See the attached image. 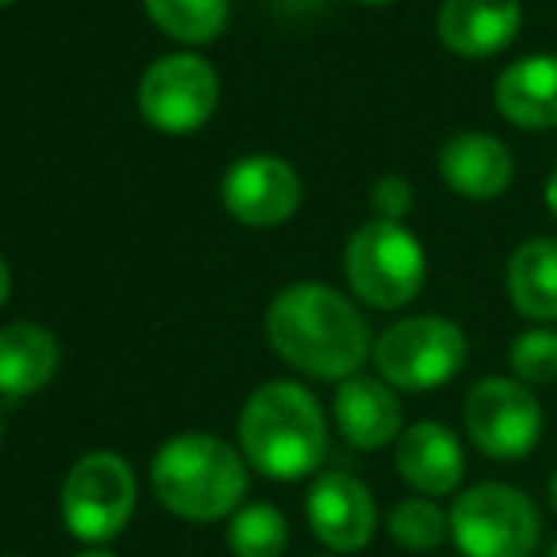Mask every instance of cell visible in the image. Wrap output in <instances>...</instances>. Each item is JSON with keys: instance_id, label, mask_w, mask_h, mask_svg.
I'll list each match as a JSON object with an SVG mask.
<instances>
[{"instance_id": "5b68a950", "label": "cell", "mask_w": 557, "mask_h": 557, "mask_svg": "<svg viewBox=\"0 0 557 557\" xmlns=\"http://www.w3.org/2000/svg\"><path fill=\"white\" fill-rule=\"evenodd\" d=\"M345 277L368 308L398 311L418 300L425 285V250L410 227L395 221H368L349 235Z\"/></svg>"}, {"instance_id": "9a60e30c", "label": "cell", "mask_w": 557, "mask_h": 557, "mask_svg": "<svg viewBox=\"0 0 557 557\" xmlns=\"http://www.w3.org/2000/svg\"><path fill=\"white\" fill-rule=\"evenodd\" d=\"M441 175L459 198L490 201L508 190L516 175V160L505 148V140L490 133H459L444 145Z\"/></svg>"}, {"instance_id": "8fae6325", "label": "cell", "mask_w": 557, "mask_h": 557, "mask_svg": "<svg viewBox=\"0 0 557 557\" xmlns=\"http://www.w3.org/2000/svg\"><path fill=\"white\" fill-rule=\"evenodd\" d=\"M221 198L239 224L273 227L285 224L300 209L304 186L293 163L277 160V156H247L227 168Z\"/></svg>"}, {"instance_id": "7c38bea8", "label": "cell", "mask_w": 557, "mask_h": 557, "mask_svg": "<svg viewBox=\"0 0 557 557\" xmlns=\"http://www.w3.org/2000/svg\"><path fill=\"white\" fill-rule=\"evenodd\" d=\"M395 474L429 500L455 493L467 474L459 436L441 421H418L403 429V436L395 441Z\"/></svg>"}, {"instance_id": "7a4b0ae2", "label": "cell", "mask_w": 557, "mask_h": 557, "mask_svg": "<svg viewBox=\"0 0 557 557\" xmlns=\"http://www.w3.org/2000/svg\"><path fill=\"white\" fill-rule=\"evenodd\" d=\"M239 447L258 474L277 482L315 474L326 459L323 406L300 383H265L239 413Z\"/></svg>"}, {"instance_id": "83f0119b", "label": "cell", "mask_w": 557, "mask_h": 557, "mask_svg": "<svg viewBox=\"0 0 557 557\" xmlns=\"http://www.w3.org/2000/svg\"><path fill=\"white\" fill-rule=\"evenodd\" d=\"M357 4H391V0H357Z\"/></svg>"}, {"instance_id": "8992f818", "label": "cell", "mask_w": 557, "mask_h": 557, "mask_svg": "<svg viewBox=\"0 0 557 557\" xmlns=\"http://www.w3.org/2000/svg\"><path fill=\"white\" fill-rule=\"evenodd\" d=\"M372 360L395 391H436L467 364V334L444 315H406L375 337Z\"/></svg>"}, {"instance_id": "5bb4252c", "label": "cell", "mask_w": 557, "mask_h": 557, "mask_svg": "<svg viewBox=\"0 0 557 557\" xmlns=\"http://www.w3.org/2000/svg\"><path fill=\"white\" fill-rule=\"evenodd\" d=\"M523 23L520 0H444L441 38L451 53L482 61L500 53Z\"/></svg>"}, {"instance_id": "484cf974", "label": "cell", "mask_w": 557, "mask_h": 557, "mask_svg": "<svg viewBox=\"0 0 557 557\" xmlns=\"http://www.w3.org/2000/svg\"><path fill=\"white\" fill-rule=\"evenodd\" d=\"M550 508H554V516H557V467H554V474H550Z\"/></svg>"}, {"instance_id": "4dcf8cb0", "label": "cell", "mask_w": 557, "mask_h": 557, "mask_svg": "<svg viewBox=\"0 0 557 557\" xmlns=\"http://www.w3.org/2000/svg\"><path fill=\"white\" fill-rule=\"evenodd\" d=\"M331 557H342V554H331Z\"/></svg>"}, {"instance_id": "f546056e", "label": "cell", "mask_w": 557, "mask_h": 557, "mask_svg": "<svg viewBox=\"0 0 557 557\" xmlns=\"http://www.w3.org/2000/svg\"><path fill=\"white\" fill-rule=\"evenodd\" d=\"M4 4H12V0H0V8H4Z\"/></svg>"}, {"instance_id": "4316f807", "label": "cell", "mask_w": 557, "mask_h": 557, "mask_svg": "<svg viewBox=\"0 0 557 557\" xmlns=\"http://www.w3.org/2000/svg\"><path fill=\"white\" fill-rule=\"evenodd\" d=\"M81 557H114V554H107V550H88V554H81Z\"/></svg>"}, {"instance_id": "f1b7e54d", "label": "cell", "mask_w": 557, "mask_h": 557, "mask_svg": "<svg viewBox=\"0 0 557 557\" xmlns=\"http://www.w3.org/2000/svg\"><path fill=\"white\" fill-rule=\"evenodd\" d=\"M546 557H557V543L550 546V550H546Z\"/></svg>"}, {"instance_id": "603a6c76", "label": "cell", "mask_w": 557, "mask_h": 557, "mask_svg": "<svg viewBox=\"0 0 557 557\" xmlns=\"http://www.w3.org/2000/svg\"><path fill=\"white\" fill-rule=\"evenodd\" d=\"M372 209L380 221H395L403 224V216L413 209V186L403 175H383L372 186Z\"/></svg>"}, {"instance_id": "d4e9b609", "label": "cell", "mask_w": 557, "mask_h": 557, "mask_svg": "<svg viewBox=\"0 0 557 557\" xmlns=\"http://www.w3.org/2000/svg\"><path fill=\"white\" fill-rule=\"evenodd\" d=\"M8 285H12V281H8V265H4V258H0V304L8 300Z\"/></svg>"}, {"instance_id": "2e32d148", "label": "cell", "mask_w": 557, "mask_h": 557, "mask_svg": "<svg viewBox=\"0 0 557 557\" xmlns=\"http://www.w3.org/2000/svg\"><path fill=\"white\" fill-rule=\"evenodd\" d=\"M497 111L520 129L557 125V58L535 53L508 65L497 81Z\"/></svg>"}, {"instance_id": "52a82bcc", "label": "cell", "mask_w": 557, "mask_h": 557, "mask_svg": "<svg viewBox=\"0 0 557 557\" xmlns=\"http://www.w3.org/2000/svg\"><path fill=\"white\" fill-rule=\"evenodd\" d=\"M543 406L531 395L528 383L490 375L470 387L462 403V433L467 441L497 462H516L535 451L543 441Z\"/></svg>"}, {"instance_id": "cb8c5ba5", "label": "cell", "mask_w": 557, "mask_h": 557, "mask_svg": "<svg viewBox=\"0 0 557 557\" xmlns=\"http://www.w3.org/2000/svg\"><path fill=\"white\" fill-rule=\"evenodd\" d=\"M546 209H550V213H554V221H557V168H554L550 183H546Z\"/></svg>"}, {"instance_id": "6da1fadb", "label": "cell", "mask_w": 557, "mask_h": 557, "mask_svg": "<svg viewBox=\"0 0 557 557\" xmlns=\"http://www.w3.org/2000/svg\"><path fill=\"white\" fill-rule=\"evenodd\" d=\"M265 337L285 364L323 383L360 375L375 345L364 315L337 288L319 281H300L277 293L265 311Z\"/></svg>"}, {"instance_id": "ac0fdd59", "label": "cell", "mask_w": 557, "mask_h": 557, "mask_svg": "<svg viewBox=\"0 0 557 557\" xmlns=\"http://www.w3.org/2000/svg\"><path fill=\"white\" fill-rule=\"evenodd\" d=\"M508 296L512 308L531 323L557 319V243L528 239L508 258Z\"/></svg>"}, {"instance_id": "e0dca14e", "label": "cell", "mask_w": 557, "mask_h": 557, "mask_svg": "<svg viewBox=\"0 0 557 557\" xmlns=\"http://www.w3.org/2000/svg\"><path fill=\"white\" fill-rule=\"evenodd\" d=\"M58 342L38 323H12L0 331V395L23 398L53 380Z\"/></svg>"}, {"instance_id": "ffe728a7", "label": "cell", "mask_w": 557, "mask_h": 557, "mask_svg": "<svg viewBox=\"0 0 557 557\" xmlns=\"http://www.w3.org/2000/svg\"><path fill=\"white\" fill-rule=\"evenodd\" d=\"M387 535H391V543L403 546V550L429 554L451 539V523H447V512L436 505V500L410 497V500H398V505L391 508Z\"/></svg>"}, {"instance_id": "277c9868", "label": "cell", "mask_w": 557, "mask_h": 557, "mask_svg": "<svg viewBox=\"0 0 557 557\" xmlns=\"http://www.w3.org/2000/svg\"><path fill=\"white\" fill-rule=\"evenodd\" d=\"M447 523L462 557H531L543 543L535 500L508 482H482L455 493Z\"/></svg>"}, {"instance_id": "7402d4cb", "label": "cell", "mask_w": 557, "mask_h": 557, "mask_svg": "<svg viewBox=\"0 0 557 557\" xmlns=\"http://www.w3.org/2000/svg\"><path fill=\"white\" fill-rule=\"evenodd\" d=\"M508 368L512 380L528 383V387H546L557 380V331L550 326H535L523 331L508 349Z\"/></svg>"}, {"instance_id": "ba28073f", "label": "cell", "mask_w": 557, "mask_h": 557, "mask_svg": "<svg viewBox=\"0 0 557 557\" xmlns=\"http://www.w3.org/2000/svg\"><path fill=\"white\" fill-rule=\"evenodd\" d=\"M137 505V482L122 455L91 451L69 470L65 490H61V512L76 539L84 543H103L114 539L129 523Z\"/></svg>"}, {"instance_id": "d6986e66", "label": "cell", "mask_w": 557, "mask_h": 557, "mask_svg": "<svg viewBox=\"0 0 557 557\" xmlns=\"http://www.w3.org/2000/svg\"><path fill=\"white\" fill-rule=\"evenodd\" d=\"M152 23L178 42H213L227 27V0H145Z\"/></svg>"}, {"instance_id": "3957f363", "label": "cell", "mask_w": 557, "mask_h": 557, "mask_svg": "<svg viewBox=\"0 0 557 557\" xmlns=\"http://www.w3.org/2000/svg\"><path fill=\"white\" fill-rule=\"evenodd\" d=\"M152 490L160 505L183 520H224L247 493V467L232 444L209 433H183L156 455Z\"/></svg>"}, {"instance_id": "30bf717a", "label": "cell", "mask_w": 557, "mask_h": 557, "mask_svg": "<svg viewBox=\"0 0 557 557\" xmlns=\"http://www.w3.org/2000/svg\"><path fill=\"white\" fill-rule=\"evenodd\" d=\"M308 523L315 539L334 554H357L372 543L380 528L375 497L357 474L326 470L308 493Z\"/></svg>"}, {"instance_id": "4fadbf2b", "label": "cell", "mask_w": 557, "mask_h": 557, "mask_svg": "<svg viewBox=\"0 0 557 557\" xmlns=\"http://www.w3.org/2000/svg\"><path fill=\"white\" fill-rule=\"evenodd\" d=\"M334 421L352 447L375 451L403 436V403L391 383L372 380V375H352V380L337 383Z\"/></svg>"}, {"instance_id": "44dd1931", "label": "cell", "mask_w": 557, "mask_h": 557, "mask_svg": "<svg viewBox=\"0 0 557 557\" xmlns=\"http://www.w3.org/2000/svg\"><path fill=\"white\" fill-rule=\"evenodd\" d=\"M227 546L235 557H281L288 546V523L273 505H247L227 523Z\"/></svg>"}, {"instance_id": "9c48e42d", "label": "cell", "mask_w": 557, "mask_h": 557, "mask_svg": "<svg viewBox=\"0 0 557 557\" xmlns=\"http://www.w3.org/2000/svg\"><path fill=\"white\" fill-rule=\"evenodd\" d=\"M221 99L216 69L198 53H171L160 58L137 88V107L145 122L163 133H194L213 117Z\"/></svg>"}]
</instances>
